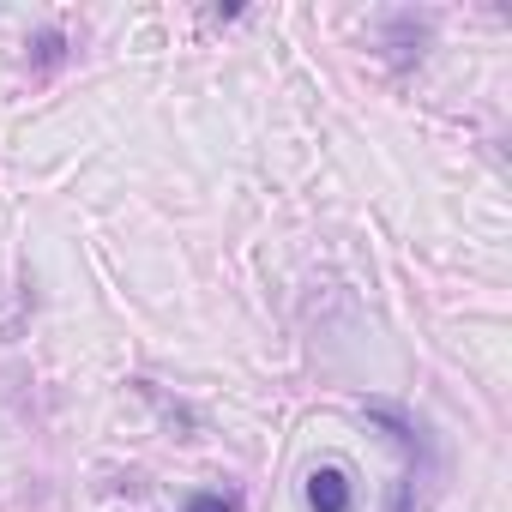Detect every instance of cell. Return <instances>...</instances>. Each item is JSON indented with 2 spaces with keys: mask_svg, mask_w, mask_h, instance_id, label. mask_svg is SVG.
Listing matches in <instances>:
<instances>
[{
  "mask_svg": "<svg viewBox=\"0 0 512 512\" xmlns=\"http://www.w3.org/2000/svg\"><path fill=\"white\" fill-rule=\"evenodd\" d=\"M302 494H308V512H356V482L344 464H314Z\"/></svg>",
  "mask_w": 512,
  "mask_h": 512,
  "instance_id": "cell-1",
  "label": "cell"
},
{
  "mask_svg": "<svg viewBox=\"0 0 512 512\" xmlns=\"http://www.w3.org/2000/svg\"><path fill=\"white\" fill-rule=\"evenodd\" d=\"M187 512H241V494L235 488H199L187 500Z\"/></svg>",
  "mask_w": 512,
  "mask_h": 512,
  "instance_id": "cell-2",
  "label": "cell"
},
{
  "mask_svg": "<svg viewBox=\"0 0 512 512\" xmlns=\"http://www.w3.org/2000/svg\"><path fill=\"white\" fill-rule=\"evenodd\" d=\"M61 55H67V43H61L55 31H43V37H37V61H43V67H55Z\"/></svg>",
  "mask_w": 512,
  "mask_h": 512,
  "instance_id": "cell-3",
  "label": "cell"
}]
</instances>
